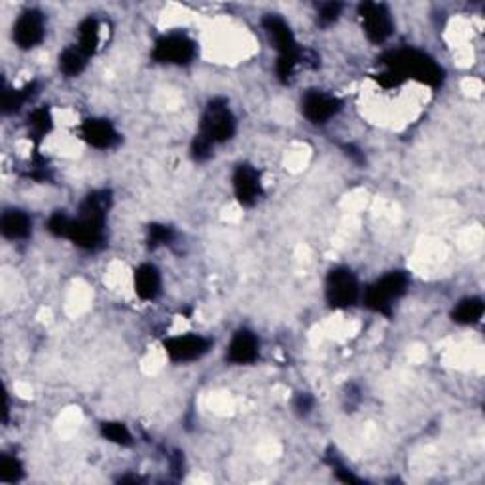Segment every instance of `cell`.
Masks as SVG:
<instances>
[{
	"label": "cell",
	"mask_w": 485,
	"mask_h": 485,
	"mask_svg": "<svg viewBox=\"0 0 485 485\" xmlns=\"http://www.w3.org/2000/svg\"><path fill=\"white\" fill-rule=\"evenodd\" d=\"M112 207V194L109 190H95L80 203L77 216H70L67 239L84 251L95 253L107 239V216Z\"/></svg>",
	"instance_id": "1"
},
{
	"label": "cell",
	"mask_w": 485,
	"mask_h": 485,
	"mask_svg": "<svg viewBox=\"0 0 485 485\" xmlns=\"http://www.w3.org/2000/svg\"><path fill=\"white\" fill-rule=\"evenodd\" d=\"M381 63L385 65V72L392 75L399 84L406 82L408 78L417 80L429 87L442 85L446 72L440 67L434 59L416 48H402L387 52L381 57Z\"/></svg>",
	"instance_id": "2"
},
{
	"label": "cell",
	"mask_w": 485,
	"mask_h": 485,
	"mask_svg": "<svg viewBox=\"0 0 485 485\" xmlns=\"http://www.w3.org/2000/svg\"><path fill=\"white\" fill-rule=\"evenodd\" d=\"M408 288H409V277L406 271H389L366 288L364 305L374 313L391 317L394 302L404 298Z\"/></svg>",
	"instance_id": "3"
},
{
	"label": "cell",
	"mask_w": 485,
	"mask_h": 485,
	"mask_svg": "<svg viewBox=\"0 0 485 485\" xmlns=\"http://www.w3.org/2000/svg\"><path fill=\"white\" fill-rule=\"evenodd\" d=\"M238 133V117L230 109L226 99H213L201 114L198 135L207 139L213 146L230 142Z\"/></svg>",
	"instance_id": "4"
},
{
	"label": "cell",
	"mask_w": 485,
	"mask_h": 485,
	"mask_svg": "<svg viewBox=\"0 0 485 485\" xmlns=\"http://www.w3.org/2000/svg\"><path fill=\"white\" fill-rule=\"evenodd\" d=\"M325 298L332 310H349L360 298V283L355 271L337 266L328 271L325 281Z\"/></svg>",
	"instance_id": "5"
},
{
	"label": "cell",
	"mask_w": 485,
	"mask_h": 485,
	"mask_svg": "<svg viewBox=\"0 0 485 485\" xmlns=\"http://www.w3.org/2000/svg\"><path fill=\"white\" fill-rule=\"evenodd\" d=\"M196 55V42L184 33H169L159 36L152 48V59L161 65L186 67L194 61Z\"/></svg>",
	"instance_id": "6"
},
{
	"label": "cell",
	"mask_w": 485,
	"mask_h": 485,
	"mask_svg": "<svg viewBox=\"0 0 485 485\" xmlns=\"http://www.w3.org/2000/svg\"><path fill=\"white\" fill-rule=\"evenodd\" d=\"M359 18L362 31L372 44H384L394 31L391 10L384 3H362L359 4Z\"/></svg>",
	"instance_id": "7"
},
{
	"label": "cell",
	"mask_w": 485,
	"mask_h": 485,
	"mask_svg": "<svg viewBox=\"0 0 485 485\" xmlns=\"http://www.w3.org/2000/svg\"><path fill=\"white\" fill-rule=\"evenodd\" d=\"M213 349L209 337L199 334H181L171 335L164 342V351L171 362L186 364L203 359Z\"/></svg>",
	"instance_id": "8"
},
{
	"label": "cell",
	"mask_w": 485,
	"mask_h": 485,
	"mask_svg": "<svg viewBox=\"0 0 485 485\" xmlns=\"http://www.w3.org/2000/svg\"><path fill=\"white\" fill-rule=\"evenodd\" d=\"M262 27L266 31L271 46L277 50L279 57H292L305 61V52L300 48V44L285 18L277 16V13H268L262 20Z\"/></svg>",
	"instance_id": "9"
},
{
	"label": "cell",
	"mask_w": 485,
	"mask_h": 485,
	"mask_svg": "<svg viewBox=\"0 0 485 485\" xmlns=\"http://www.w3.org/2000/svg\"><path fill=\"white\" fill-rule=\"evenodd\" d=\"M12 38L20 50H33L46 38V20L42 12L28 8L23 10L12 28Z\"/></svg>",
	"instance_id": "10"
},
{
	"label": "cell",
	"mask_w": 485,
	"mask_h": 485,
	"mask_svg": "<svg viewBox=\"0 0 485 485\" xmlns=\"http://www.w3.org/2000/svg\"><path fill=\"white\" fill-rule=\"evenodd\" d=\"M344 102L335 95H330L320 90H311L302 97V114L307 122L315 125H325L332 117L342 112Z\"/></svg>",
	"instance_id": "11"
},
{
	"label": "cell",
	"mask_w": 485,
	"mask_h": 485,
	"mask_svg": "<svg viewBox=\"0 0 485 485\" xmlns=\"http://www.w3.org/2000/svg\"><path fill=\"white\" fill-rule=\"evenodd\" d=\"M231 186L235 199H238L243 207H255L263 196L260 171L251 164H239L233 169Z\"/></svg>",
	"instance_id": "12"
},
{
	"label": "cell",
	"mask_w": 485,
	"mask_h": 485,
	"mask_svg": "<svg viewBox=\"0 0 485 485\" xmlns=\"http://www.w3.org/2000/svg\"><path fill=\"white\" fill-rule=\"evenodd\" d=\"M80 135L97 150H110L122 141L120 131L107 117H87L80 125Z\"/></svg>",
	"instance_id": "13"
},
{
	"label": "cell",
	"mask_w": 485,
	"mask_h": 485,
	"mask_svg": "<svg viewBox=\"0 0 485 485\" xmlns=\"http://www.w3.org/2000/svg\"><path fill=\"white\" fill-rule=\"evenodd\" d=\"M260 357V340L251 330H238L233 334L226 351V360L235 366L255 364Z\"/></svg>",
	"instance_id": "14"
},
{
	"label": "cell",
	"mask_w": 485,
	"mask_h": 485,
	"mask_svg": "<svg viewBox=\"0 0 485 485\" xmlns=\"http://www.w3.org/2000/svg\"><path fill=\"white\" fill-rule=\"evenodd\" d=\"M133 287L137 296L144 302H152L161 294V271L154 266V263H141L133 275Z\"/></svg>",
	"instance_id": "15"
},
{
	"label": "cell",
	"mask_w": 485,
	"mask_h": 485,
	"mask_svg": "<svg viewBox=\"0 0 485 485\" xmlns=\"http://www.w3.org/2000/svg\"><path fill=\"white\" fill-rule=\"evenodd\" d=\"M0 231L10 241H23L31 238L33 218L21 209H8L0 218Z\"/></svg>",
	"instance_id": "16"
},
{
	"label": "cell",
	"mask_w": 485,
	"mask_h": 485,
	"mask_svg": "<svg viewBox=\"0 0 485 485\" xmlns=\"http://www.w3.org/2000/svg\"><path fill=\"white\" fill-rule=\"evenodd\" d=\"M36 93H38L36 82L25 84L23 87H8L6 85L4 92H3V112L6 116L20 112Z\"/></svg>",
	"instance_id": "17"
},
{
	"label": "cell",
	"mask_w": 485,
	"mask_h": 485,
	"mask_svg": "<svg viewBox=\"0 0 485 485\" xmlns=\"http://www.w3.org/2000/svg\"><path fill=\"white\" fill-rule=\"evenodd\" d=\"M483 311H485L483 300L473 296V298L461 300L457 305L453 307L451 319H453V322H457V325L473 327V325H478V322L481 320Z\"/></svg>",
	"instance_id": "18"
},
{
	"label": "cell",
	"mask_w": 485,
	"mask_h": 485,
	"mask_svg": "<svg viewBox=\"0 0 485 485\" xmlns=\"http://www.w3.org/2000/svg\"><path fill=\"white\" fill-rule=\"evenodd\" d=\"M87 59H90V55L84 53L77 44H72V46L59 53V70L69 78L80 77L87 67Z\"/></svg>",
	"instance_id": "19"
},
{
	"label": "cell",
	"mask_w": 485,
	"mask_h": 485,
	"mask_svg": "<svg viewBox=\"0 0 485 485\" xmlns=\"http://www.w3.org/2000/svg\"><path fill=\"white\" fill-rule=\"evenodd\" d=\"M27 129H28V139H33L35 142H40L44 137H48L53 129V116L50 109L38 107L28 114Z\"/></svg>",
	"instance_id": "20"
},
{
	"label": "cell",
	"mask_w": 485,
	"mask_h": 485,
	"mask_svg": "<svg viewBox=\"0 0 485 485\" xmlns=\"http://www.w3.org/2000/svg\"><path fill=\"white\" fill-rule=\"evenodd\" d=\"M101 44V23L95 18H85L80 25H78V44L77 46L87 53L93 55Z\"/></svg>",
	"instance_id": "21"
},
{
	"label": "cell",
	"mask_w": 485,
	"mask_h": 485,
	"mask_svg": "<svg viewBox=\"0 0 485 485\" xmlns=\"http://www.w3.org/2000/svg\"><path fill=\"white\" fill-rule=\"evenodd\" d=\"M101 436L110 444L129 448L133 446V434L127 429V424L122 421H105L101 423Z\"/></svg>",
	"instance_id": "22"
},
{
	"label": "cell",
	"mask_w": 485,
	"mask_h": 485,
	"mask_svg": "<svg viewBox=\"0 0 485 485\" xmlns=\"http://www.w3.org/2000/svg\"><path fill=\"white\" fill-rule=\"evenodd\" d=\"M25 476L23 463L13 457V455H3L0 457V481L3 483H18Z\"/></svg>",
	"instance_id": "23"
},
{
	"label": "cell",
	"mask_w": 485,
	"mask_h": 485,
	"mask_svg": "<svg viewBox=\"0 0 485 485\" xmlns=\"http://www.w3.org/2000/svg\"><path fill=\"white\" fill-rule=\"evenodd\" d=\"M174 241V230L166 224H150L149 226V235H146V243L156 251L159 247L171 245Z\"/></svg>",
	"instance_id": "24"
},
{
	"label": "cell",
	"mask_w": 485,
	"mask_h": 485,
	"mask_svg": "<svg viewBox=\"0 0 485 485\" xmlns=\"http://www.w3.org/2000/svg\"><path fill=\"white\" fill-rule=\"evenodd\" d=\"M342 12H344V4H340V3H325V4H320L319 12H317V23L320 27H330L337 20H340Z\"/></svg>",
	"instance_id": "25"
},
{
	"label": "cell",
	"mask_w": 485,
	"mask_h": 485,
	"mask_svg": "<svg viewBox=\"0 0 485 485\" xmlns=\"http://www.w3.org/2000/svg\"><path fill=\"white\" fill-rule=\"evenodd\" d=\"M315 408V396L311 392H298L292 400L294 414L300 417H307Z\"/></svg>",
	"instance_id": "26"
},
{
	"label": "cell",
	"mask_w": 485,
	"mask_h": 485,
	"mask_svg": "<svg viewBox=\"0 0 485 485\" xmlns=\"http://www.w3.org/2000/svg\"><path fill=\"white\" fill-rule=\"evenodd\" d=\"M213 149L214 146L207 139L196 135L192 141V146H190V156H192L196 161H207L213 156Z\"/></svg>",
	"instance_id": "27"
}]
</instances>
